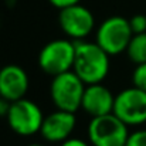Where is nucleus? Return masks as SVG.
I'll return each mask as SVG.
<instances>
[{"mask_svg":"<svg viewBox=\"0 0 146 146\" xmlns=\"http://www.w3.org/2000/svg\"><path fill=\"white\" fill-rule=\"evenodd\" d=\"M129 24L133 34L146 33V16L145 14H135L129 19Z\"/></svg>","mask_w":146,"mask_h":146,"instance_id":"14","label":"nucleus"},{"mask_svg":"<svg viewBox=\"0 0 146 146\" xmlns=\"http://www.w3.org/2000/svg\"><path fill=\"white\" fill-rule=\"evenodd\" d=\"M113 105H115V95L102 82L91 84L85 87L82 102H81V109L91 118L112 113Z\"/></svg>","mask_w":146,"mask_h":146,"instance_id":"11","label":"nucleus"},{"mask_svg":"<svg viewBox=\"0 0 146 146\" xmlns=\"http://www.w3.org/2000/svg\"><path fill=\"white\" fill-rule=\"evenodd\" d=\"M77 126L75 113L67 111H54L44 116L40 135L48 143H62L70 139Z\"/></svg>","mask_w":146,"mask_h":146,"instance_id":"9","label":"nucleus"},{"mask_svg":"<svg viewBox=\"0 0 146 146\" xmlns=\"http://www.w3.org/2000/svg\"><path fill=\"white\" fill-rule=\"evenodd\" d=\"M106 54L97 43L75 41V58L72 71L85 85L101 84L109 74L111 62Z\"/></svg>","mask_w":146,"mask_h":146,"instance_id":"1","label":"nucleus"},{"mask_svg":"<svg viewBox=\"0 0 146 146\" xmlns=\"http://www.w3.org/2000/svg\"><path fill=\"white\" fill-rule=\"evenodd\" d=\"M85 87L87 85L72 70L52 77L50 85V97L54 106L60 111L75 113L81 109Z\"/></svg>","mask_w":146,"mask_h":146,"instance_id":"2","label":"nucleus"},{"mask_svg":"<svg viewBox=\"0 0 146 146\" xmlns=\"http://www.w3.org/2000/svg\"><path fill=\"white\" fill-rule=\"evenodd\" d=\"M60 146H91V143H88L87 141L84 139H80V138H70L67 141H64L62 143H60Z\"/></svg>","mask_w":146,"mask_h":146,"instance_id":"17","label":"nucleus"},{"mask_svg":"<svg viewBox=\"0 0 146 146\" xmlns=\"http://www.w3.org/2000/svg\"><path fill=\"white\" fill-rule=\"evenodd\" d=\"M125 146H146V129H138L129 133Z\"/></svg>","mask_w":146,"mask_h":146,"instance_id":"15","label":"nucleus"},{"mask_svg":"<svg viewBox=\"0 0 146 146\" xmlns=\"http://www.w3.org/2000/svg\"><path fill=\"white\" fill-rule=\"evenodd\" d=\"M133 37L129 19L111 16L105 19L97 29L95 43L111 57L125 52Z\"/></svg>","mask_w":146,"mask_h":146,"instance_id":"3","label":"nucleus"},{"mask_svg":"<svg viewBox=\"0 0 146 146\" xmlns=\"http://www.w3.org/2000/svg\"><path fill=\"white\" fill-rule=\"evenodd\" d=\"M58 26L70 40L81 41L94 31L95 17L88 7L78 3L60 10Z\"/></svg>","mask_w":146,"mask_h":146,"instance_id":"7","label":"nucleus"},{"mask_svg":"<svg viewBox=\"0 0 146 146\" xmlns=\"http://www.w3.org/2000/svg\"><path fill=\"white\" fill-rule=\"evenodd\" d=\"M75 58V41L57 38L48 41L38 54V67L44 74L55 77L71 71Z\"/></svg>","mask_w":146,"mask_h":146,"instance_id":"5","label":"nucleus"},{"mask_svg":"<svg viewBox=\"0 0 146 146\" xmlns=\"http://www.w3.org/2000/svg\"><path fill=\"white\" fill-rule=\"evenodd\" d=\"M125 52L128 58L136 65L146 62V33L133 34Z\"/></svg>","mask_w":146,"mask_h":146,"instance_id":"12","label":"nucleus"},{"mask_svg":"<svg viewBox=\"0 0 146 146\" xmlns=\"http://www.w3.org/2000/svg\"><path fill=\"white\" fill-rule=\"evenodd\" d=\"M50 4L54 6L55 9L61 10V9H65L68 6H72V4H78L81 0H48Z\"/></svg>","mask_w":146,"mask_h":146,"instance_id":"16","label":"nucleus"},{"mask_svg":"<svg viewBox=\"0 0 146 146\" xmlns=\"http://www.w3.org/2000/svg\"><path fill=\"white\" fill-rule=\"evenodd\" d=\"M27 146H47V145H43V143H30Z\"/></svg>","mask_w":146,"mask_h":146,"instance_id":"19","label":"nucleus"},{"mask_svg":"<svg viewBox=\"0 0 146 146\" xmlns=\"http://www.w3.org/2000/svg\"><path fill=\"white\" fill-rule=\"evenodd\" d=\"M10 101H7V99H4L3 97H0V118H6L7 116V112H9V109H10Z\"/></svg>","mask_w":146,"mask_h":146,"instance_id":"18","label":"nucleus"},{"mask_svg":"<svg viewBox=\"0 0 146 146\" xmlns=\"http://www.w3.org/2000/svg\"><path fill=\"white\" fill-rule=\"evenodd\" d=\"M7 123L10 129L19 136H33L40 133L44 115L41 108L31 99L21 98L10 104L7 112Z\"/></svg>","mask_w":146,"mask_h":146,"instance_id":"6","label":"nucleus"},{"mask_svg":"<svg viewBox=\"0 0 146 146\" xmlns=\"http://www.w3.org/2000/svg\"><path fill=\"white\" fill-rule=\"evenodd\" d=\"M30 87L29 74L17 64H7L0 68V97L14 102L26 98Z\"/></svg>","mask_w":146,"mask_h":146,"instance_id":"10","label":"nucleus"},{"mask_svg":"<svg viewBox=\"0 0 146 146\" xmlns=\"http://www.w3.org/2000/svg\"><path fill=\"white\" fill-rule=\"evenodd\" d=\"M87 133L92 146H125L131 132L116 115L108 113L91 118Z\"/></svg>","mask_w":146,"mask_h":146,"instance_id":"4","label":"nucleus"},{"mask_svg":"<svg viewBox=\"0 0 146 146\" xmlns=\"http://www.w3.org/2000/svg\"><path fill=\"white\" fill-rule=\"evenodd\" d=\"M132 84L133 87L146 91V62L138 64L132 72Z\"/></svg>","mask_w":146,"mask_h":146,"instance_id":"13","label":"nucleus"},{"mask_svg":"<svg viewBox=\"0 0 146 146\" xmlns=\"http://www.w3.org/2000/svg\"><path fill=\"white\" fill-rule=\"evenodd\" d=\"M112 113L128 126H141L146 123V91L133 85L122 90L115 95Z\"/></svg>","mask_w":146,"mask_h":146,"instance_id":"8","label":"nucleus"}]
</instances>
